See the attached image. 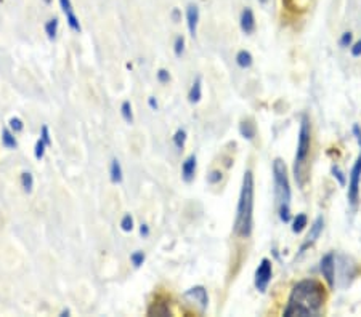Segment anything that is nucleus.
<instances>
[{
	"instance_id": "nucleus-3",
	"label": "nucleus",
	"mask_w": 361,
	"mask_h": 317,
	"mask_svg": "<svg viewBox=\"0 0 361 317\" xmlns=\"http://www.w3.org/2000/svg\"><path fill=\"white\" fill-rule=\"evenodd\" d=\"M273 176H275V194L276 204L281 221L287 223L291 220V186L287 178L286 164L281 159H276L273 162Z\"/></svg>"
},
{
	"instance_id": "nucleus-31",
	"label": "nucleus",
	"mask_w": 361,
	"mask_h": 317,
	"mask_svg": "<svg viewBox=\"0 0 361 317\" xmlns=\"http://www.w3.org/2000/svg\"><path fill=\"white\" fill-rule=\"evenodd\" d=\"M158 80L161 82V84H167V82L170 80V74H169V71L161 69V71L158 72Z\"/></svg>"
},
{
	"instance_id": "nucleus-14",
	"label": "nucleus",
	"mask_w": 361,
	"mask_h": 317,
	"mask_svg": "<svg viewBox=\"0 0 361 317\" xmlns=\"http://www.w3.org/2000/svg\"><path fill=\"white\" fill-rule=\"evenodd\" d=\"M239 132L246 139H254L255 132H257V130H255V125H254L252 121H244V122H241Z\"/></svg>"
},
{
	"instance_id": "nucleus-5",
	"label": "nucleus",
	"mask_w": 361,
	"mask_h": 317,
	"mask_svg": "<svg viewBox=\"0 0 361 317\" xmlns=\"http://www.w3.org/2000/svg\"><path fill=\"white\" fill-rule=\"evenodd\" d=\"M353 133L355 136H357L358 143H360V148H361V132H360V127L355 125L353 127ZM360 180H361V151H360V155L357 159V162H355L352 171H350V181H348V202L352 207H357L358 204V199H360Z\"/></svg>"
},
{
	"instance_id": "nucleus-38",
	"label": "nucleus",
	"mask_w": 361,
	"mask_h": 317,
	"mask_svg": "<svg viewBox=\"0 0 361 317\" xmlns=\"http://www.w3.org/2000/svg\"><path fill=\"white\" fill-rule=\"evenodd\" d=\"M260 2H263V3H265V2H266V0H260Z\"/></svg>"
},
{
	"instance_id": "nucleus-29",
	"label": "nucleus",
	"mask_w": 361,
	"mask_h": 317,
	"mask_svg": "<svg viewBox=\"0 0 361 317\" xmlns=\"http://www.w3.org/2000/svg\"><path fill=\"white\" fill-rule=\"evenodd\" d=\"M220 180H222V173L218 170H213V171H211V175H207V181L211 184H217Z\"/></svg>"
},
{
	"instance_id": "nucleus-8",
	"label": "nucleus",
	"mask_w": 361,
	"mask_h": 317,
	"mask_svg": "<svg viewBox=\"0 0 361 317\" xmlns=\"http://www.w3.org/2000/svg\"><path fill=\"white\" fill-rule=\"evenodd\" d=\"M60 5L63 8V13L66 15V21H67V24H69V28L74 30V32H81V24H79V19H77L76 13H74L71 0H60Z\"/></svg>"
},
{
	"instance_id": "nucleus-20",
	"label": "nucleus",
	"mask_w": 361,
	"mask_h": 317,
	"mask_svg": "<svg viewBox=\"0 0 361 317\" xmlns=\"http://www.w3.org/2000/svg\"><path fill=\"white\" fill-rule=\"evenodd\" d=\"M305 226H307V216L303 215V213H300V215L295 216L294 225H292V231H294L295 234H299L305 229Z\"/></svg>"
},
{
	"instance_id": "nucleus-28",
	"label": "nucleus",
	"mask_w": 361,
	"mask_h": 317,
	"mask_svg": "<svg viewBox=\"0 0 361 317\" xmlns=\"http://www.w3.org/2000/svg\"><path fill=\"white\" fill-rule=\"evenodd\" d=\"M332 175H334V178H337L339 184H341V186H345V183H347V178H345L344 173H342L341 170H339V167H336V165L332 167Z\"/></svg>"
},
{
	"instance_id": "nucleus-24",
	"label": "nucleus",
	"mask_w": 361,
	"mask_h": 317,
	"mask_svg": "<svg viewBox=\"0 0 361 317\" xmlns=\"http://www.w3.org/2000/svg\"><path fill=\"white\" fill-rule=\"evenodd\" d=\"M185 141H186V132H185V130H179V132L175 133V136H174L175 146L179 149H181L183 146H185Z\"/></svg>"
},
{
	"instance_id": "nucleus-23",
	"label": "nucleus",
	"mask_w": 361,
	"mask_h": 317,
	"mask_svg": "<svg viewBox=\"0 0 361 317\" xmlns=\"http://www.w3.org/2000/svg\"><path fill=\"white\" fill-rule=\"evenodd\" d=\"M130 261H132V264H133L135 268H140L141 264L145 263V253L141 252V250L133 252L132 255H130Z\"/></svg>"
},
{
	"instance_id": "nucleus-1",
	"label": "nucleus",
	"mask_w": 361,
	"mask_h": 317,
	"mask_svg": "<svg viewBox=\"0 0 361 317\" xmlns=\"http://www.w3.org/2000/svg\"><path fill=\"white\" fill-rule=\"evenodd\" d=\"M324 301H326V293H324L323 285L318 280H300L292 288L289 301H287V306L284 309V316H318L321 313Z\"/></svg>"
},
{
	"instance_id": "nucleus-34",
	"label": "nucleus",
	"mask_w": 361,
	"mask_h": 317,
	"mask_svg": "<svg viewBox=\"0 0 361 317\" xmlns=\"http://www.w3.org/2000/svg\"><path fill=\"white\" fill-rule=\"evenodd\" d=\"M352 55L355 56V58H357V56H361V40H358V42L352 46Z\"/></svg>"
},
{
	"instance_id": "nucleus-26",
	"label": "nucleus",
	"mask_w": 361,
	"mask_h": 317,
	"mask_svg": "<svg viewBox=\"0 0 361 317\" xmlns=\"http://www.w3.org/2000/svg\"><path fill=\"white\" fill-rule=\"evenodd\" d=\"M174 50H175V55L179 56V58L183 55V50H185V39H183L181 35H180V37H177V39H175Z\"/></svg>"
},
{
	"instance_id": "nucleus-16",
	"label": "nucleus",
	"mask_w": 361,
	"mask_h": 317,
	"mask_svg": "<svg viewBox=\"0 0 361 317\" xmlns=\"http://www.w3.org/2000/svg\"><path fill=\"white\" fill-rule=\"evenodd\" d=\"M236 63L239 67H243V69H247V67L252 66V55L246 50H241L236 55Z\"/></svg>"
},
{
	"instance_id": "nucleus-17",
	"label": "nucleus",
	"mask_w": 361,
	"mask_h": 317,
	"mask_svg": "<svg viewBox=\"0 0 361 317\" xmlns=\"http://www.w3.org/2000/svg\"><path fill=\"white\" fill-rule=\"evenodd\" d=\"M109 173H111V181H113V183H120V181H122V167H120L117 159H114L111 162Z\"/></svg>"
},
{
	"instance_id": "nucleus-36",
	"label": "nucleus",
	"mask_w": 361,
	"mask_h": 317,
	"mask_svg": "<svg viewBox=\"0 0 361 317\" xmlns=\"http://www.w3.org/2000/svg\"><path fill=\"white\" fill-rule=\"evenodd\" d=\"M148 105H149L151 109H153V111H156V109H158V101H156L154 98H149V100H148Z\"/></svg>"
},
{
	"instance_id": "nucleus-21",
	"label": "nucleus",
	"mask_w": 361,
	"mask_h": 317,
	"mask_svg": "<svg viewBox=\"0 0 361 317\" xmlns=\"http://www.w3.org/2000/svg\"><path fill=\"white\" fill-rule=\"evenodd\" d=\"M120 114H122V117H124V121H125V122L132 123V121H133V114H132V106H130V103H129V101H124V103H122V106H120Z\"/></svg>"
},
{
	"instance_id": "nucleus-27",
	"label": "nucleus",
	"mask_w": 361,
	"mask_h": 317,
	"mask_svg": "<svg viewBox=\"0 0 361 317\" xmlns=\"http://www.w3.org/2000/svg\"><path fill=\"white\" fill-rule=\"evenodd\" d=\"M45 148H47V144L44 143V139H37V143H35V157H37L39 160L44 157V154H45Z\"/></svg>"
},
{
	"instance_id": "nucleus-4",
	"label": "nucleus",
	"mask_w": 361,
	"mask_h": 317,
	"mask_svg": "<svg viewBox=\"0 0 361 317\" xmlns=\"http://www.w3.org/2000/svg\"><path fill=\"white\" fill-rule=\"evenodd\" d=\"M310 146H312V127L310 121L307 116L302 117L300 123V132H299V144H297V152H295V164H294V176L295 181L300 186L305 183V173L303 165L307 164L308 154H310Z\"/></svg>"
},
{
	"instance_id": "nucleus-32",
	"label": "nucleus",
	"mask_w": 361,
	"mask_h": 317,
	"mask_svg": "<svg viewBox=\"0 0 361 317\" xmlns=\"http://www.w3.org/2000/svg\"><path fill=\"white\" fill-rule=\"evenodd\" d=\"M352 39H353L352 32H344L342 37H341V45L342 46H350V44H352Z\"/></svg>"
},
{
	"instance_id": "nucleus-37",
	"label": "nucleus",
	"mask_w": 361,
	"mask_h": 317,
	"mask_svg": "<svg viewBox=\"0 0 361 317\" xmlns=\"http://www.w3.org/2000/svg\"><path fill=\"white\" fill-rule=\"evenodd\" d=\"M179 16H180L179 10H174V19H175V21H179Z\"/></svg>"
},
{
	"instance_id": "nucleus-15",
	"label": "nucleus",
	"mask_w": 361,
	"mask_h": 317,
	"mask_svg": "<svg viewBox=\"0 0 361 317\" xmlns=\"http://www.w3.org/2000/svg\"><path fill=\"white\" fill-rule=\"evenodd\" d=\"M201 96H202L201 77H196V80L193 82V85H191V90H190V95H188V98H190V103H197L201 100Z\"/></svg>"
},
{
	"instance_id": "nucleus-10",
	"label": "nucleus",
	"mask_w": 361,
	"mask_h": 317,
	"mask_svg": "<svg viewBox=\"0 0 361 317\" xmlns=\"http://www.w3.org/2000/svg\"><path fill=\"white\" fill-rule=\"evenodd\" d=\"M185 296H186V298L193 300V301H196V303L201 306V309H206L207 308V292H206V288L201 287V285H199V287L190 288L185 293Z\"/></svg>"
},
{
	"instance_id": "nucleus-25",
	"label": "nucleus",
	"mask_w": 361,
	"mask_h": 317,
	"mask_svg": "<svg viewBox=\"0 0 361 317\" xmlns=\"http://www.w3.org/2000/svg\"><path fill=\"white\" fill-rule=\"evenodd\" d=\"M120 227H122V231L129 232L133 229V218L130 215H124L122 221H120Z\"/></svg>"
},
{
	"instance_id": "nucleus-9",
	"label": "nucleus",
	"mask_w": 361,
	"mask_h": 317,
	"mask_svg": "<svg viewBox=\"0 0 361 317\" xmlns=\"http://www.w3.org/2000/svg\"><path fill=\"white\" fill-rule=\"evenodd\" d=\"M323 227H324V220H323V216H318L316 220H315V223H313V226L310 227V232L307 234V239H305V242H303V245L300 247V252L305 250L307 247H310L312 243L315 242L318 237H320V234H321V231H323Z\"/></svg>"
},
{
	"instance_id": "nucleus-19",
	"label": "nucleus",
	"mask_w": 361,
	"mask_h": 317,
	"mask_svg": "<svg viewBox=\"0 0 361 317\" xmlns=\"http://www.w3.org/2000/svg\"><path fill=\"white\" fill-rule=\"evenodd\" d=\"M45 32H47V35H49L50 40H53L56 37V32H58V19L53 18V19H50V21H47Z\"/></svg>"
},
{
	"instance_id": "nucleus-2",
	"label": "nucleus",
	"mask_w": 361,
	"mask_h": 317,
	"mask_svg": "<svg viewBox=\"0 0 361 317\" xmlns=\"http://www.w3.org/2000/svg\"><path fill=\"white\" fill-rule=\"evenodd\" d=\"M254 225V175L247 170L243 178L236 220H234V234L238 237H249Z\"/></svg>"
},
{
	"instance_id": "nucleus-22",
	"label": "nucleus",
	"mask_w": 361,
	"mask_h": 317,
	"mask_svg": "<svg viewBox=\"0 0 361 317\" xmlns=\"http://www.w3.org/2000/svg\"><path fill=\"white\" fill-rule=\"evenodd\" d=\"M21 183H23V188H24L26 192H31V191H33V186H34L33 175H31L29 171H24V173L21 175Z\"/></svg>"
},
{
	"instance_id": "nucleus-13",
	"label": "nucleus",
	"mask_w": 361,
	"mask_h": 317,
	"mask_svg": "<svg viewBox=\"0 0 361 317\" xmlns=\"http://www.w3.org/2000/svg\"><path fill=\"white\" fill-rule=\"evenodd\" d=\"M241 29H243L246 34H252L255 30V18L250 8H246L243 15H241Z\"/></svg>"
},
{
	"instance_id": "nucleus-11",
	"label": "nucleus",
	"mask_w": 361,
	"mask_h": 317,
	"mask_svg": "<svg viewBox=\"0 0 361 317\" xmlns=\"http://www.w3.org/2000/svg\"><path fill=\"white\" fill-rule=\"evenodd\" d=\"M197 21H199V8L196 5H190L186 8V23H188V30L195 37L196 29H197Z\"/></svg>"
},
{
	"instance_id": "nucleus-35",
	"label": "nucleus",
	"mask_w": 361,
	"mask_h": 317,
	"mask_svg": "<svg viewBox=\"0 0 361 317\" xmlns=\"http://www.w3.org/2000/svg\"><path fill=\"white\" fill-rule=\"evenodd\" d=\"M140 234H141L143 237H148V236H149V227L146 226V225H141V226H140Z\"/></svg>"
},
{
	"instance_id": "nucleus-6",
	"label": "nucleus",
	"mask_w": 361,
	"mask_h": 317,
	"mask_svg": "<svg viewBox=\"0 0 361 317\" xmlns=\"http://www.w3.org/2000/svg\"><path fill=\"white\" fill-rule=\"evenodd\" d=\"M271 280V261L268 258H263L255 271V287L259 292L263 293Z\"/></svg>"
},
{
	"instance_id": "nucleus-12",
	"label": "nucleus",
	"mask_w": 361,
	"mask_h": 317,
	"mask_svg": "<svg viewBox=\"0 0 361 317\" xmlns=\"http://www.w3.org/2000/svg\"><path fill=\"white\" fill-rule=\"evenodd\" d=\"M195 171H196V155L193 154L181 165V176H183V180H185L186 183H191L193 178H195Z\"/></svg>"
},
{
	"instance_id": "nucleus-18",
	"label": "nucleus",
	"mask_w": 361,
	"mask_h": 317,
	"mask_svg": "<svg viewBox=\"0 0 361 317\" xmlns=\"http://www.w3.org/2000/svg\"><path fill=\"white\" fill-rule=\"evenodd\" d=\"M2 143H3V146L5 148H8V149H13V148H16V139H15V136H13V133L10 132L8 128H3L2 130Z\"/></svg>"
},
{
	"instance_id": "nucleus-33",
	"label": "nucleus",
	"mask_w": 361,
	"mask_h": 317,
	"mask_svg": "<svg viewBox=\"0 0 361 317\" xmlns=\"http://www.w3.org/2000/svg\"><path fill=\"white\" fill-rule=\"evenodd\" d=\"M10 127H12L15 132H21V130H23V122H21L18 117H13L12 121H10Z\"/></svg>"
},
{
	"instance_id": "nucleus-7",
	"label": "nucleus",
	"mask_w": 361,
	"mask_h": 317,
	"mask_svg": "<svg viewBox=\"0 0 361 317\" xmlns=\"http://www.w3.org/2000/svg\"><path fill=\"white\" fill-rule=\"evenodd\" d=\"M320 269L323 277L326 279V282L329 284V287H334V274H336V264H334V255L328 253L326 257H323L321 263H320Z\"/></svg>"
},
{
	"instance_id": "nucleus-30",
	"label": "nucleus",
	"mask_w": 361,
	"mask_h": 317,
	"mask_svg": "<svg viewBox=\"0 0 361 317\" xmlns=\"http://www.w3.org/2000/svg\"><path fill=\"white\" fill-rule=\"evenodd\" d=\"M40 138L44 139V143L47 146H51V139H50V132H49V127L44 125L42 127V133H40Z\"/></svg>"
}]
</instances>
